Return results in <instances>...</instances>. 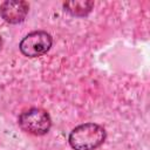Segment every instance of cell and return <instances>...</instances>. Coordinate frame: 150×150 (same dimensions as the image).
Listing matches in <instances>:
<instances>
[{
    "label": "cell",
    "instance_id": "cell-4",
    "mask_svg": "<svg viewBox=\"0 0 150 150\" xmlns=\"http://www.w3.org/2000/svg\"><path fill=\"white\" fill-rule=\"evenodd\" d=\"M29 6L26 1L9 0L4 1L0 5V14L2 19L8 23H19L22 22L28 13Z\"/></svg>",
    "mask_w": 150,
    "mask_h": 150
},
{
    "label": "cell",
    "instance_id": "cell-2",
    "mask_svg": "<svg viewBox=\"0 0 150 150\" xmlns=\"http://www.w3.org/2000/svg\"><path fill=\"white\" fill-rule=\"evenodd\" d=\"M19 125L26 132L41 136L49 131L52 121L49 115L45 110L40 108H32L20 115Z\"/></svg>",
    "mask_w": 150,
    "mask_h": 150
},
{
    "label": "cell",
    "instance_id": "cell-6",
    "mask_svg": "<svg viewBox=\"0 0 150 150\" xmlns=\"http://www.w3.org/2000/svg\"><path fill=\"white\" fill-rule=\"evenodd\" d=\"M1 45H2V41H1V38H0V48H1Z\"/></svg>",
    "mask_w": 150,
    "mask_h": 150
},
{
    "label": "cell",
    "instance_id": "cell-3",
    "mask_svg": "<svg viewBox=\"0 0 150 150\" xmlns=\"http://www.w3.org/2000/svg\"><path fill=\"white\" fill-rule=\"evenodd\" d=\"M52 46V36L42 30L32 32L20 42V50L28 57L41 56L49 50Z\"/></svg>",
    "mask_w": 150,
    "mask_h": 150
},
{
    "label": "cell",
    "instance_id": "cell-5",
    "mask_svg": "<svg viewBox=\"0 0 150 150\" xmlns=\"http://www.w3.org/2000/svg\"><path fill=\"white\" fill-rule=\"evenodd\" d=\"M63 6L67 9V12H69L71 15L84 16L91 11L94 2L93 1H84V0H82V1H68V2H64Z\"/></svg>",
    "mask_w": 150,
    "mask_h": 150
},
{
    "label": "cell",
    "instance_id": "cell-1",
    "mask_svg": "<svg viewBox=\"0 0 150 150\" xmlns=\"http://www.w3.org/2000/svg\"><path fill=\"white\" fill-rule=\"evenodd\" d=\"M105 139L104 129L96 123L76 127L69 135V144L75 150H95Z\"/></svg>",
    "mask_w": 150,
    "mask_h": 150
}]
</instances>
